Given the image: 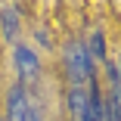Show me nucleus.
Listing matches in <instances>:
<instances>
[{
    "label": "nucleus",
    "mask_w": 121,
    "mask_h": 121,
    "mask_svg": "<svg viewBox=\"0 0 121 121\" xmlns=\"http://www.w3.org/2000/svg\"><path fill=\"white\" fill-rule=\"evenodd\" d=\"M25 121H40V112H37V109H28V115H25Z\"/></svg>",
    "instance_id": "0eeeda50"
},
{
    "label": "nucleus",
    "mask_w": 121,
    "mask_h": 121,
    "mask_svg": "<svg viewBox=\"0 0 121 121\" xmlns=\"http://www.w3.org/2000/svg\"><path fill=\"white\" fill-rule=\"evenodd\" d=\"M81 121H106V103H103V93H99L96 78L87 81V103H84Z\"/></svg>",
    "instance_id": "f03ea898"
},
{
    "label": "nucleus",
    "mask_w": 121,
    "mask_h": 121,
    "mask_svg": "<svg viewBox=\"0 0 121 121\" xmlns=\"http://www.w3.org/2000/svg\"><path fill=\"white\" fill-rule=\"evenodd\" d=\"M118 68H121V65H118Z\"/></svg>",
    "instance_id": "6e6552de"
},
{
    "label": "nucleus",
    "mask_w": 121,
    "mask_h": 121,
    "mask_svg": "<svg viewBox=\"0 0 121 121\" xmlns=\"http://www.w3.org/2000/svg\"><path fill=\"white\" fill-rule=\"evenodd\" d=\"M65 75H68L71 87H84V81L93 78V62L87 56V47H81L75 40L65 47Z\"/></svg>",
    "instance_id": "f257e3e1"
},
{
    "label": "nucleus",
    "mask_w": 121,
    "mask_h": 121,
    "mask_svg": "<svg viewBox=\"0 0 121 121\" xmlns=\"http://www.w3.org/2000/svg\"><path fill=\"white\" fill-rule=\"evenodd\" d=\"M16 65H19V75L25 78V81H31L34 75H37V56L28 50V47H16Z\"/></svg>",
    "instance_id": "20e7f679"
},
{
    "label": "nucleus",
    "mask_w": 121,
    "mask_h": 121,
    "mask_svg": "<svg viewBox=\"0 0 121 121\" xmlns=\"http://www.w3.org/2000/svg\"><path fill=\"white\" fill-rule=\"evenodd\" d=\"M28 96H25V87L22 84H16L13 90H9V99H6V121H25V115H28Z\"/></svg>",
    "instance_id": "7ed1b4c3"
},
{
    "label": "nucleus",
    "mask_w": 121,
    "mask_h": 121,
    "mask_svg": "<svg viewBox=\"0 0 121 121\" xmlns=\"http://www.w3.org/2000/svg\"><path fill=\"white\" fill-rule=\"evenodd\" d=\"M3 34L9 43L19 40V19H16V9H3Z\"/></svg>",
    "instance_id": "39448f33"
},
{
    "label": "nucleus",
    "mask_w": 121,
    "mask_h": 121,
    "mask_svg": "<svg viewBox=\"0 0 121 121\" xmlns=\"http://www.w3.org/2000/svg\"><path fill=\"white\" fill-rule=\"evenodd\" d=\"M87 56H90V62H93V59H106V47H103V31H99V28H96V31H93V37H90Z\"/></svg>",
    "instance_id": "423d86ee"
}]
</instances>
